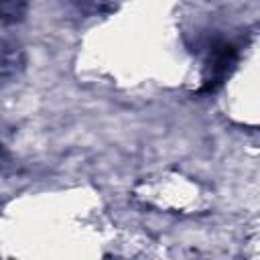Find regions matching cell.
Listing matches in <instances>:
<instances>
[{
  "instance_id": "obj_1",
  "label": "cell",
  "mask_w": 260,
  "mask_h": 260,
  "mask_svg": "<svg viewBox=\"0 0 260 260\" xmlns=\"http://www.w3.org/2000/svg\"><path fill=\"white\" fill-rule=\"evenodd\" d=\"M236 59H238V49L232 43H221V45L213 47L207 67H205V79H203V85L199 91L201 93L215 91L221 85V81L228 77V73L232 71Z\"/></svg>"
}]
</instances>
